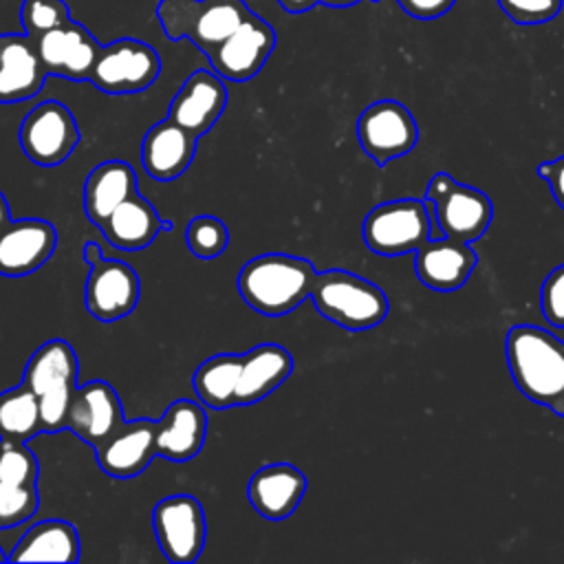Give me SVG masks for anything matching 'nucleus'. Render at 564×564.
Returning a JSON list of instances; mask_svg holds the SVG:
<instances>
[{
	"label": "nucleus",
	"mask_w": 564,
	"mask_h": 564,
	"mask_svg": "<svg viewBox=\"0 0 564 564\" xmlns=\"http://www.w3.org/2000/svg\"><path fill=\"white\" fill-rule=\"evenodd\" d=\"M240 355H214L205 359L194 377L192 386L198 401L212 410H227L236 405V390L240 379Z\"/></svg>",
	"instance_id": "28"
},
{
	"label": "nucleus",
	"mask_w": 564,
	"mask_h": 564,
	"mask_svg": "<svg viewBox=\"0 0 564 564\" xmlns=\"http://www.w3.org/2000/svg\"><path fill=\"white\" fill-rule=\"evenodd\" d=\"M37 505V485H24L0 478V531L18 527L33 518Z\"/></svg>",
	"instance_id": "31"
},
{
	"label": "nucleus",
	"mask_w": 564,
	"mask_h": 564,
	"mask_svg": "<svg viewBox=\"0 0 564 564\" xmlns=\"http://www.w3.org/2000/svg\"><path fill=\"white\" fill-rule=\"evenodd\" d=\"M9 220H11V207H9L7 198H4V194L0 192V229H2Z\"/></svg>",
	"instance_id": "40"
},
{
	"label": "nucleus",
	"mask_w": 564,
	"mask_h": 564,
	"mask_svg": "<svg viewBox=\"0 0 564 564\" xmlns=\"http://www.w3.org/2000/svg\"><path fill=\"white\" fill-rule=\"evenodd\" d=\"M84 260L88 264H95L97 260H101V249H99V245L95 240H86V245H84Z\"/></svg>",
	"instance_id": "39"
},
{
	"label": "nucleus",
	"mask_w": 564,
	"mask_h": 564,
	"mask_svg": "<svg viewBox=\"0 0 564 564\" xmlns=\"http://www.w3.org/2000/svg\"><path fill=\"white\" fill-rule=\"evenodd\" d=\"M33 42L46 75H57L70 82H88L101 51V44L93 33L75 20L44 31L33 37Z\"/></svg>",
	"instance_id": "12"
},
{
	"label": "nucleus",
	"mask_w": 564,
	"mask_h": 564,
	"mask_svg": "<svg viewBox=\"0 0 564 564\" xmlns=\"http://www.w3.org/2000/svg\"><path fill=\"white\" fill-rule=\"evenodd\" d=\"M538 176L549 183L555 203L564 209V156L538 165Z\"/></svg>",
	"instance_id": "37"
},
{
	"label": "nucleus",
	"mask_w": 564,
	"mask_h": 564,
	"mask_svg": "<svg viewBox=\"0 0 564 564\" xmlns=\"http://www.w3.org/2000/svg\"><path fill=\"white\" fill-rule=\"evenodd\" d=\"M432 205L419 198L388 200L368 212L361 236L366 247L379 256L414 253L430 238H441Z\"/></svg>",
	"instance_id": "6"
},
{
	"label": "nucleus",
	"mask_w": 564,
	"mask_h": 564,
	"mask_svg": "<svg viewBox=\"0 0 564 564\" xmlns=\"http://www.w3.org/2000/svg\"><path fill=\"white\" fill-rule=\"evenodd\" d=\"M152 529L161 553L174 564H192L207 538L203 505L189 494H172L152 509Z\"/></svg>",
	"instance_id": "9"
},
{
	"label": "nucleus",
	"mask_w": 564,
	"mask_h": 564,
	"mask_svg": "<svg viewBox=\"0 0 564 564\" xmlns=\"http://www.w3.org/2000/svg\"><path fill=\"white\" fill-rule=\"evenodd\" d=\"M507 368L518 390L538 405L551 408L564 392V341L533 324L509 328Z\"/></svg>",
	"instance_id": "2"
},
{
	"label": "nucleus",
	"mask_w": 564,
	"mask_h": 564,
	"mask_svg": "<svg viewBox=\"0 0 564 564\" xmlns=\"http://www.w3.org/2000/svg\"><path fill=\"white\" fill-rule=\"evenodd\" d=\"M498 4L516 24H542L562 9V0H498Z\"/></svg>",
	"instance_id": "34"
},
{
	"label": "nucleus",
	"mask_w": 564,
	"mask_h": 564,
	"mask_svg": "<svg viewBox=\"0 0 564 564\" xmlns=\"http://www.w3.org/2000/svg\"><path fill=\"white\" fill-rule=\"evenodd\" d=\"M359 0H319V4H328V7H350Z\"/></svg>",
	"instance_id": "41"
},
{
	"label": "nucleus",
	"mask_w": 564,
	"mask_h": 564,
	"mask_svg": "<svg viewBox=\"0 0 564 564\" xmlns=\"http://www.w3.org/2000/svg\"><path fill=\"white\" fill-rule=\"evenodd\" d=\"M40 432L44 427L35 392L26 383L0 392V438L26 443Z\"/></svg>",
	"instance_id": "29"
},
{
	"label": "nucleus",
	"mask_w": 564,
	"mask_h": 564,
	"mask_svg": "<svg viewBox=\"0 0 564 564\" xmlns=\"http://www.w3.org/2000/svg\"><path fill=\"white\" fill-rule=\"evenodd\" d=\"M207 414L192 399H176L156 421V454L172 460H192L205 445Z\"/></svg>",
	"instance_id": "23"
},
{
	"label": "nucleus",
	"mask_w": 564,
	"mask_h": 564,
	"mask_svg": "<svg viewBox=\"0 0 564 564\" xmlns=\"http://www.w3.org/2000/svg\"><path fill=\"white\" fill-rule=\"evenodd\" d=\"M57 231L44 218L9 220L0 229V275L20 278L37 271L55 251Z\"/></svg>",
	"instance_id": "16"
},
{
	"label": "nucleus",
	"mask_w": 564,
	"mask_h": 564,
	"mask_svg": "<svg viewBox=\"0 0 564 564\" xmlns=\"http://www.w3.org/2000/svg\"><path fill=\"white\" fill-rule=\"evenodd\" d=\"M240 364L236 405H251L269 397L293 372V357L280 344H258L247 350Z\"/></svg>",
	"instance_id": "25"
},
{
	"label": "nucleus",
	"mask_w": 564,
	"mask_h": 564,
	"mask_svg": "<svg viewBox=\"0 0 564 564\" xmlns=\"http://www.w3.org/2000/svg\"><path fill=\"white\" fill-rule=\"evenodd\" d=\"M185 242H187V249L196 258L209 260V258L220 256L227 249L229 229L220 218H216L212 214H200L189 220V225L185 229Z\"/></svg>",
	"instance_id": "30"
},
{
	"label": "nucleus",
	"mask_w": 564,
	"mask_h": 564,
	"mask_svg": "<svg viewBox=\"0 0 564 564\" xmlns=\"http://www.w3.org/2000/svg\"><path fill=\"white\" fill-rule=\"evenodd\" d=\"M137 194V172L126 161H104L95 165L84 183V209L93 225H101L104 218Z\"/></svg>",
	"instance_id": "26"
},
{
	"label": "nucleus",
	"mask_w": 564,
	"mask_h": 564,
	"mask_svg": "<svg viewBox=\"0 0 564 564\" xmlns=\"http://www.w3.org/2000/svg\"><path fill=\"white\" fill-rule=\"evenodd\" d=\"M399 7L416 20H434L445 15L456 0H397Z\"/></svg>",
	"instance_id": "36"
},
{
	"label": "nucleus",
	"mask_w": 564,
	"mask_h": 564,
	"mask_svg": "<svg viewBox=\"0 0 564 564\" xmlns=\"http://www.w3.org/2000/svg\"><path fill=\"white\" fill-rule=\"evenodd\" d=\"M40 465L35 454L26 443L0 438V478L24 482V485H37Z\"/></svg>",
	"instance_id": "33"
},
{
	"label": "nucleus",
	"mask_w": 564,
	"mask_h": 564,
	"mask_svg": "<svg viewBox=\"0 0 564 564\" xmlns=\"http://www.w3.org/2000/svg\"><path fill=\"white\" fill-rule=\"evenodd\" d=\"M251 9L245 0H159L156 18L170 40L187 37L205 55L216 48Z\"/></svg>",
	"instance_id": "5"
},
{
	"label": "nucleus",
	"mask_w": 564,
	"mask_h": 564,
	"mask_svg": "<svg viewBox=\"0 0 564 564\" xmlns=\"http://www.w3.org/2000/svg\"><path fill=\"white\" fill-rule=\"evenodd\" d=\"M227 108V86L214 70H194L176 90L167 117L200 137L214 128Z\"/></svg>",
	"instance_id": "17"
},
{
	"label": "nucleus",
	"mask_w": 564,
	"mask_h": 564,
	"mask_svg": "<svg viewBox=\"0 0 564 564\" xmlns=\"http://www.w3.org/2000/svg\"><path fill=\"white\" fill-rule=\"evenodd\" d=\"M141 295L137 271L121 260H97L90 264L84 302L97 322H117L134 311Z\"/></svg>",
	"instance_id": "13"
},
{
	"label": "nucleus",
	"mask_w": 564,
	"mask_h": 564,
	"mask_svg": "<svg viewBox=\"0 0 564 564\" xmlns=\"http://www.w3.org/2000/svg\"><path fill=\"white\" fill-rule=\"evenodd\" d=\"M311 260L289 253H262L247 260L238 273V293L258 313L278 317L311 297L315 284Z\"/></svg>",
	"instance_id": "1"
},
{
	"label": "nucleus",
	"mask_w": 564,
	"mask_h": 564,
	"mask_svg": "<svg viewBox=\"0 0 564 564\" xmlns=\"http://www.w3.org/2000/svg\"><path fill=\"white\" fill-rule=\"evenodd\" d=\"M161 73L159 53L134 37L101 44L90 73V84L108 95H132L150 88Z\"/></svg>",
	"instance_id": "7"
},
{
	"label": "nucleus",
	"mask_w": 564,
	"mask_h": 564,
	"mask_svg": "<svg viewBox=\"0 0 564 564\" xmlns=\"http://www.w3.org/2000/svg\"><path fill=\"white\" fill-rule=\"evenodd\" d=\"M275 31L273 26L256 15L253 11L229 33L216 48H212L205 57L216 75L227 82H249L256 77L267 64L269 55L275 48Z\"/></svg>",
	"instance_id": "11"
},
{
	"label": "nucleus",
	"mask_w": 564,
	"mask_h": 564,
	"mask_svg": "<svg viewBox=\"0 0 564 564\" xmlns=\"http://www.w3.org/2000/svg\"><path fill=\"white\" fill-rule=\"evenodd\" d=\"M9 560V555L2 551V546H0V562H7Z\"/></svg>",
	"instance_id": "43"
},
{
	"label": "nucleus",
	"mask_w": 564,
	"mask_h": 564,
	"mask_svg": "<svg viewBox=\"0 0 564 564\" xmlns=\"http://www.w3.org/2000/svg\"><path fill=\"white\" fill-rule=\"evenodd\" d=\"M77 355L64 339L44 341L29 357L22 383H26L37 397L44 432H59L66 427L68 408L77 390Z\"/></svg>",
	"instance_id": "4"
},
{
	"label": "nucleus",
	"mask_w": 564,
	"mask_h": 564,
	"mask_svg": "<svg viewBox=\"0 0 564 564\" xmlns=\"http://www.w3.org/2000/svg\"><path fill=\"white\" fill-rule=\"evenodd\" d=\"M156 454V421H126L108 441L95 449L99 469L110 478L139 476Z\"/></svg>",
	"instance_id": "18"
},
{
	"label": "nucleus",
	"mask_w": 564,
	"mask_h": 564,
	"mask_svg": "<svg viewBox=\"0 0 564 564\" xmlns=\"http://www.w3.org/2000/svg\"><path fill=\"white\" fill-rule=\"evenodd\" d=\"M77 529L66 520H40L18 540L9 553L11 562H77L79 560Z\"/></svg>",
	"instance_id": "27"
},
{
	"label": "nucleus",
	"mask_w": 564,
	"mask_h": 564,
	"mask_svg": "<svg viewBox=\"0 0 564 564\" xmlns=\"http://www.w3.org/2000/svg\"><path fill=\"white\" fill-rule=\"evenodd\" d=\"M311 302L322 317L346 330L375 328L390 311L388 297L377 284L344 269L317 273Z\"/></svg>",
	"instance_id": "3"
},
{
	"label": "nucleus",
	"mask_w": 564,
	"mask_h": 564,
	"mask_svg": "<svg viewBox=\"0 0 564 564\" xmlns=\"http://www.w3.org/2000/svg\"><path fill=\"white\" fill-rule=\"evenodd\" d=\"M478 262L469 242L447 236L430 238L414 251L416 278L432 291H456L471 275Z\"/></svg>",
	"instance_id": "19"
},
{
	"label": "nucleus",
	"mask_w": 564,
	"mask_h": 564,
	"mask_svg": "<svg viewBox=\"0 0 564 564\" xmlns=\"http://www.w3.org/2000/svg\"><path fill=\"white\" fill-rule=\"evenodd\" d=\"M18 139L31 163L53 167L73 154L82 132L68 106L55 99H46L33 106L22 119Z\"/></svg>",
	"instance_id": "8"
},
{
	"label": "nucleus",
	"mask_w": 564,
	"mask_h": 564,
	"mask_svg": "<svg viewBox=\"0 0 564 564\" xmlns=\"http://www.w3.org/2000/svg\"><path fill=\"white\" fill-rule=\"evenodd\" d=\"M355 130L361 150L377 165H386L408 154L419 141V128L412 112L394 99H379L366 106Z\"/></svg>",
	"instance_id": "10"
},
{
	"label": "nucleus",
	"mask_w": 564,
	"mask_h": 564,
	"mask_svg": "<svg viewBox=\"0 0 564 564\" xmlns=\"http://www.w3.org/2000/svg\"><path fill=\"white\" fill-rule=\"evenodd\" d=\"M0 48H2V35H0Z\"/></svg>",
	"instance_id": "44"
},
{
	"label": "nucleus",
	"mask_w": 564,
	"mask_h": 564,
	"mask_svg": "<svg viewBox=\"0 0 564 564\" xmlns=\"http://www.w3.org/2000/svg\"><path fill=\"white\" fill-rule=\"evenodd\" d=\"M70 20V9L64 0H22L20 24L29 37H37Z\"/></svg>",
	"instance_id": "32"
},
{
	"label": "nucleus",
	"mask_w": 564,
	"mask_h": 564,
	"mask_svg": "<svg viewBox=\"0 0 564 564\" xmlns=\"http://www.w3.org/2000/svg\"><path fill=\"white\" fill-rule=\"evenodd\" d=\"M551 410L555 412V414H560V416H564V392H562V397L551 405Z\"/></svg>",
	"instance_id": "42"
},
{
	"label": "nucleus",
	"mask_w": 564,
	"mask_h": 564,
	"mask_svg": "<svg viewBox=\"0 0 564 564\" xmlns=\"http://www.w3.org/2000/svg\"><path fill=\"white\" fill-rule=\"evenodd\" d=\"M33 37L26 33L2 35L0 48V104H18L35 97L46 79Z\"/></svg>",
	"instance_id": "22"
},
{
	"label": "nucleus",
	"mask_w": 564,
	"mask_h": 564,
	"mask_svg": "<svg viewBox=\"0 0 564 564\" xmlns=\"http://www.w3.org/2000/svg\"><path fill=\"white\" fill-rule=\"evenodd\" d=\"M278 2L286 13H304L315 4H319V0H278Z\"/></svg>",
	"instance_id": "38"
},
{
	"label": "nucleus",
	"mask_w": 564,
	"mask_h": 564,
	"mask_svg": "<svg viewBox=\"0 0 564 564\" xmlns=\"http://www.w3.org/2000/svg\"><path fill=\"white\" fill-rule=\"evenodd\" d=\"M306 494V476L291 463L260 467L247 485L249 505L264 520H284L300 507Z\"/></svg>",
	"instance_id": "20"
},
{
	"label": "nucleus",
	"mask_w": 564,
	"mask_h": 564,
	"mask_svg": "<svg viewBox=\"0 0 564 564\" xmlns=\"http://www.w3.org/2000/svg\"><path fill=\"white\" fill-rule=\"evenodd\" d=\"M427 203L432 205L434 223L441 234L463 242L478 240L489 229L494 216L489 196L471 185L458 183L456 178L443 194Z\"/></svg>",
	"instance_id": "15"
},
{
	"label": "nucleus",
	"mask_w": 564,
	"mask_h": 564,
	"mask_svg": "<svg viewBox=\"0 0 564 564\" xmlns=\"http://www.w3.org/2000/svg\"><path fill=\"white\" fill-rule=\"evenodd\" d=\"M123 423L126 419H123L121 399L108 381L93 379L77 386L68 408L66 427L75 436H79V441L97 449Z\"/></svg>",
	"instance_id": "14"
},
{
	"label": "nucleus",
	"mask_w": 564,
	"mask_h": 564,
	"mask_svg": "<svg viewBox=\"0 0 564 564\" xmlns=\"http://www.w3.org/2000/svg\"><path fill=\"white\" fill-rule=\"evenodd\" d=\"M104 238L121 251H141L154 242L163 229H172L170 220H163L154 205L134 194L117 205L99 225Z\"/></svg>",
	"instance_id": "24"
},
{
	"label": "nucleus",
	"mask_w": 564,
	"mask_h": 564,
	"mask_svg": "<svg viewBox=\"0 0 564 564\" xmlns=\"http://www.w3.org/2000/svg\"><path fill=\"white\" fill-rule=\"evenodd\" d=\"M196 134L172 121L170 117L154 123L141 141V165L154 181L178 178L194 161Z\"/></svg>",
	"instance_id": "21"
},
{
	"label": "nucleus",
	"mask_w": 564,
	"mask_h": 564,
	"mask_svg": "<svg viewBox=\"0 0 564 564\" xmlns=\"http://www.w3.org/2000/svg\"><path fill=\"white\" fill-rule=\"evenodd\" d=\"M540 311L555 328H564V264L555 267L542 282Z\"/></svg>",
	"instance_id": "35"
}]
</instances>
